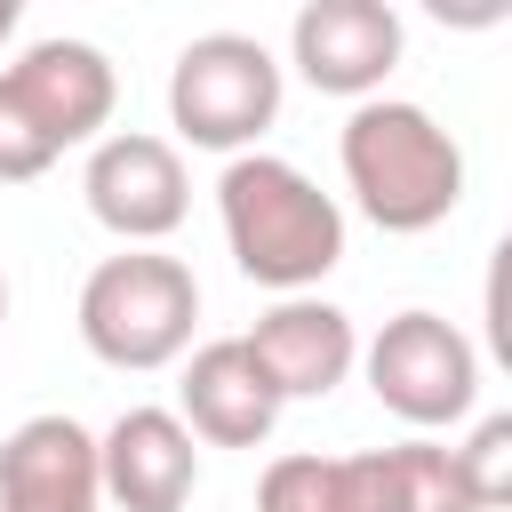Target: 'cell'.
Segmentation results:
<instances>
[{"instance_id":"1","label":"cell","mask_w":512,"mask_h":512,"mask_svg":"<svg viewBox=\"0 0 512 512\" xmlns=\"http://www.w3.org/2000/svg\"><path fill=\"white\" fill-rule=\"evenodd\" d=\"M216 224L240 264V280L272 296H320V280L344 264V208L280 152H240L216 176Z\"/></svg>"},{"instance_id":"2","label":"cell","mask_w":512,"mask_h":512,"mask_svg":"<svg viewBox=\"0 0 512 512\" xmlns=\"http://www.w3.org/2000/svg\"><path fill=\"white\" fill-rule=\"evenodd\" d=\"M336 160H344V192L352 208L376 224V232H432L456 216L464 200V144L408 96H368L352 104L344 136H336Z\"/></svg>"},{"instance_id":"3","label":"cell","mask_w":512,"mask_h":512,"mask_svg":"<svg viewBox=\"0 0 512 512\" xmlns=\"http://www.w3.org/2000/svg\"><path fill=\"white\" fill-rule=\"evenodd\" d=\"M192 328H200V280L168 248H120L80 280V344L120 376L176 368L192 352Z\"/></svg>"},{"instance_id":"4","label":"cell","mask_w":512,"mask_h":512,"mask_svg":"<svg viewBox=\"0 0 512 512\" xmlns=\"http://www.w3.org/2000/svg\"><path fill=\"white\" fill-rule=\"evenodd\" d=\"M168 120L200 152H256V136L280 120V56L256 32H200L168 64Z\"/></svg>"},{"instance_id":"5","label":"cell","mask_w":512,"mask_h":512,"mask_svg":"<svg viewBox=\"0 0 512 512\" xmlns=\"http://www.w3.org/2000/svg\"><path fill=\"white\" fill-rule=\"evenodd\" d=\"M360 368H368V392L376 408H392L416 440L440 432V424H464L480 408V352L456 320L440 312H392L368 344H360Z\"/></svg>"},{"instance_id":"6","label":"cell","mask_w":512,"mask_h":512,"mask_svg":"<svg viewBox=\"0 0 512 512\" xmlns=\"http://www.w3.org/2000/svg\"><path fill=\"white\" fill-rule=\"evenodd\" d=\"M80 192H88V216L120 240V248H160L184 208H192V176H184V152L152 128H112L88 144V168H80Z\"/></svg>"},{"instance_id":"7","label":"cell","mask_w":512,"mask_h":512,"mask_svg":"<svg viewBox=\"0 0 512 512\" xmlns=\"http://www.w3.org/2000/svg\"><path fill=\"white\" fill-rule=\"evenodd\" d=\"M400 40L408 32L384 0H304L296 24H288V64L320 96L368 104V96H384V80L400 64Z\"/></svg>"},{"instance_id":"8","label":"cell","mask_w":512,"mask_h":512,"mask_svg":"<svg viewBox=\"0 0 512 512\" xmlns=\"http://www.w3.org/2000/svg\"><path fill=\"white\" fill-rule=\"evenodd\" d=\"M8 96L24 104V120L56 144V152H72V144H96L104 128H112V104H120V72H112V56L96 48V40H32L8 72Z\"/></svg>"},{"instance_id":"9","label":"cell","mask_w":512,"mask_h":512,"mask_svg":"<svg viewBox=\"0 0 512 512\" xmlns=\"http://www.w3.org/2000/svg\"><path fill=\"white\" fill-rule=\"evenodd\" d=\"M240 344H248V360L264 368V384L280 392V408H288V400H328V392L360 368V328H352V312L328 304V296H280L272 312H256V328H248Z\"/></svg>"},{"instance_id":"10","label":"cell","mask_w":512,"mask_h":512,"mask_svg":"<svg viewBox=\"0 0 512 512\" xmlns=\"http://www.w3.org/2000/svg\"><path fill=\"white\" fill-rule=\"evenodd\" d=\"M96 480L120 512H184L200 488V440L176 424V408H120L96 432Z\"/></svg>"},{"instance_id":"11","label":"cell","mask_w":512,"mask_h":512,"mask_svg":"<svg viewBox=\"0 0 512 512\" xmlns=\"http://www.w3.org/2000/svg\"><path fill=\"white\" fill-rule=\"evenodd\" d=\"M0 512H104L96 432L80 416H24L0 440Z\"/></svg>"},{"instance_id":"12","label":"cell","mask_w":512,"mask_h":512,"mask_svg":"<svg viewBox=\"0 0 512 512\" xmlns=\"http://www.w3.org/2000/svg\"><path fill=\"white\" fill-rule=\"evenodd\" d=\"M176 424H184L200 448H264L272 424H280V392L264 384V368L248 360L240 336H216V344L184 352Z\"/></svg>"},{"instance_id":"13","label":"cell","mask_w":512,"mask_h":512,"mask_svg":"<svg viewBox=\"0 0 512 512\" xmlns=\"http://www.w3.org/2000/svg\"><path fill=\"white\" fill-rule=\"evenodd\" d=\"M256 512H392L384 504V448L360 456H272L256 480Z\"/></svg>"},{"instance_id":"14","label":"cell","mask_w":512,"mask_h":512,"mask_svg":"<svg viewBox=\"0 0 512 512\" xmlns=\"http://www.w3.org/2000/svg\"><path fill=\"white\" fill-rule=\"evenodd\" d=\"M384 504L392 512H480L448 440H400L384 448Z\"/></svg>"},{"instance_id":"15","label":"cell","mask_w":512,"mask_h":512,"mask_svg":"<svg viewBox=\"0 0 512 512\" xmlns=\"http://www.w3.org/2000/svg\"><path fill=\"white\" fill-rule=\"evenodd\" d=\"M448 456H456V472H464V488H472L480 512H496L512 496V416H480L472 440L448 448Z\"/></svg>"},{"instance_id":"16","label":"cell","mask_w":512,"mask_h":512,"mask_svg":"<svg viewBox=\"0 0 512 512\" xmlns=\"http://www.w3.org/2000/svg\"><path fill=\"white\" fill-rule=\"evenodd\" d=\"M56 168V144L24 120V104L8 96V80H0V184H32V176H48Z\"/></svg>"},{"instance_id":"17","label":"cell","mask_w":512,"mask_h":512,"mask_svg":"<svg viewBox=\"0 0 512 512\" xmlns=\"http://www.w3.org/2000/svg\"><path fill=\"white\" fill-rule=\"evenodd\" d=\"M16 24H24V8H16V0H0V48L16 40Z\"/></svg>"},{"instance_id":"18","label":"cell","mask_w":512,"mask_h":512,"mask_svg":"<svg viewBox=\"0 0 512 512\" xmlns=\"http://www.w3.org/2000/svg\"><path fill=\"white\" fill-rule=\"evenodd\" d=\"M0 320H8V272H0Z\"/></svg>"}]
</instances>
